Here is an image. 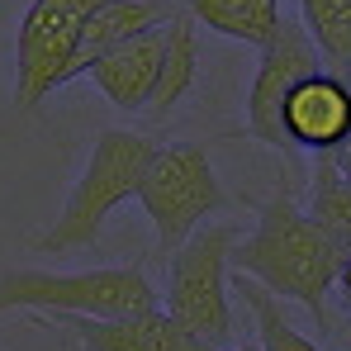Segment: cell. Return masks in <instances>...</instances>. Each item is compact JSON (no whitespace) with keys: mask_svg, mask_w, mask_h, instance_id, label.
Wrapping results in <instances>:
<instances>
[{"mask_svg":"<svg viewBox=\"0 0 351 351\" xmlns=\"http://www.w3.org/2000/svg\"><path fill=\"white\" fill-rule=\"evenodd\" d=\"M308 219L323 223L328 233L351 252V180L337 171L332 152L313 157V185H308Z\"/></svg>","mask_w":351,"mask_h":351,"instance_id":"5bb4252c","label":"cell"},{"mask_svg":"<svg viewBox=\"0 0 351 351\" xmlns=\"http://www.w3.org/2000/svg\"><path fill=\"white\" fill-rule=\"evenodd\" d=\"M167 58H162V76H157V90H152V105L147 114L162 119L180 105V95L195 86V71H199V38H195V14L190 10H176L171 24H167Z\"/></svg>","mask_w":351,"mask_h":351,"instance_id":"4fadbf2b","label":"cell"},{"mask_svg":"<svg viewBox=\"0 0 351 351\" xmlns=\"http://www.w3.org/2000/svg\"><path fill=\"white\" fill-rule=\"evenodd\" d=\"M157 147H162V143H152L147 133L105 128V133L95 138V147H90V162H86L81 180L71 185V195H66V204H62L58 223L43 228L29 247H34V252H48V256H53V252L90 247V242L100 237V228H105V219L114 214L119 204H123V199H138L143 176L152 167Z\"/></svg>","mask_w":351,"mask_h":351,"instance_id":"7a4b0ae2","label":"cell"},{"mask_svg":"<svg viewBox=\"0 0 351 351\" xmlns=\"http://www.w3.org/2000/svg\"><path fill=\"white\" fill-rule=\"evenodd\" d=\"M342 261H347L342 242L294 204L285 180H280L276 195L256 209L252 237L237 242V252H233L237 276H252L256 285H266L271 294L299 299L318 328L332 323V318H328V290L337 285Z\"/></svg>","mask_w":351,"mask_h":351,"instance_id":"6da1fadb","label":"cell"},{"mask_svg":"<svg viewBox=\"0 0 351 351\" xmlns=\"http://www.w3.org/2000/svg\"><path fill=\"white\" fill-rule=\"evenodd\" d=\"M228 351H261V347H228Z\"/></svg>","mask_w":351,"mask_h":351,"instance_id":"ffe728a7","label":"cell"},{"mask_svg":"<svg viewBox=\"0 0 351 351\" xmlns=\"http://www.w3.org/2000/svg\"><path fill=\"white\" fill-rule=\"evenodd\" d=\"M237 294L252 304V313H256V328H261V351H323L313 347L308 337H299L290 323H285V313H280V304H276V294L266 290V285H256L252 276H237Z\"/></svg>","mask_w":351,"mask_h":351,"instance_id":"2e32d148","label":"cell"},{"mask_svg":"<svg viewBox=\"0 0 351 351\" xmlns=\"http://www.w3.org/2000/svg\"><path fill=\"white\" fill-rule=\"evenodd\" d=\"M299 14L323 62H332V71L342 76L351 66V0H299Z\"/></svg>","mask_w":351,"mask_h":351,"instance_id":"9a60e30c","label":"cell"},{"mask_svg":"<svg viewBox=\"0 0 351 351\" xmlns=\"http://www.w3.org/2000/svg\"><path fill=\"white\" fill-rule=\"evenodd\" d=\"M171 14H176L171 0H110V5H100V10L90 14L86 34H81L76 76H86V66L95 58H105L110 48L138 38V34H147V29H157V24H167Z\"/></svg>","mask_w":351,"mask_h":351,"instance_id":"8fae6325","label":"cell"},{"mask_svg":"<svg viewBox=\"0 0 351 351\" xmlns=\"http://www.w3.org/2000/svg\"><path fill=\"white\" fill-rule=\"evenodd\" d=\"M332 162H337V171H342V176L351 180V138L342 143V147H337V152H332Z\"/></svg>","mask_w":351,"mask_h":351,"instance_id":"e0dca14e","label":"cell"},{"mask_svg":"<svg viewBox=\"0 0 351 351\" xmlns=\"http://www.w3.org/2000/svg\"><path fill=\"white\" fill-rule=\"evenodd\" d=\"M58 337H62V351H81V342H76L71 332H58Z\"/></svg>","mask_w":351,"mask_h":351,"instance_id":"d6986e66","label":"cell"},{"mask_svg":"<svg viewBox=\"0 0 351 351\" xmlns=\"http://www.w3.org/2000/svg\"><path fill=\"white\" fill-rule=\"evenodd\" d=\"M237 252L233 223H204L185 237V247L167 261V313L176 323L209 342L214 351L233 337V308H228V266Z\"/></svg>","mask_w":351,"mask_h":351,"instance_id":"277c9868","label":"cell"},{"mask_svg":"<svg viewBox=\"0 0 351 351\" xmlns=\"http://www.w3.org/2000/svg\"><path fill=\"white\" fill-rule=\"evenodd\" d=\"M147 219H152V233H157V252L176 256L185 247V237L195 228H204V219L214 209L228 204L214 162L199 143H162L152 167L143 176V190H138Z\"/></svg>","mask_w":351,"mask_h":351,"instance_id":"5b68a950","label":"cell"},{"mask_svg":"<svg viewBox=\"0 0 351 351\" xmlns=\"http://www.w3.org/2000/svg\"><path fill=\"white\" fill-rule=\"evenodd\" d=\"M34 323L53 328V332H71L81 342V351H214L209 342L190 337L167 308L133 313V318H48V313H34Z\"/></svg>","mask_w":351,"mask_h":351,"instance_id":"9c48e42d","label":"cell"},{"mask_svg":"<svg viewBox=\"0 0 351 351\" xmlns=\"http://www.w3.org/2000/svg\"><path fill=\"white\" fill-rule=\"evenodd\" d=\"M195 14V24H204L209 34H223L237 43L266 48L280 29V0H190L185 5Z\"/></svg>","mask_w":351,"mask_h":351,"instance_id":"7c38bea8","label":"cell"},{"mask_svg":"<svg viewBox=\"0 0 351 351\" xmlns=\"http://www.w3.org/2000/svg\"><path fill=\"white\" fill-rule=\"evenodd\" d=\"M280 128L290 147H308L313 157L337 152L351 138V86L337 71H318L299 81L280 110Z\"/></svg>","mask_w":351,"mask_h":351,"instance_id":"ba28073f","label":"cell"},{"mask_svg":"<svg viewBox=\"0 0 351 351\" xmlns=\"http://www.w3.org/2000/svg\"><path fill=\"white\" fill-rule=\"evenodd\" d=\"M110 0H34L14 48V110H38L76 76V53L90 14Z\"/></svg>","mask_w":351,"mask_h":351,"instance_id":"8992f818","label":"cell"},{"mask_svg":"<svg viewBox=\"0 0 351 351\" xmlns=\"http://www.w3.org/2000/svg\"><path fill=\"white\" fill-rule=\"evenodd\" d=\"M337 290H342V299L351 304V252H347V261H342V271H337Z\"/></svg>","mask_w":351,"mask_h":351,"instance_id":"ac0fdd59","label":"cell"},{"mask_svg":"<svg viewBox=\"0 0 351 351\" xmlns=\"http://www.w3.org/2000/svg\"><path fill=\"white\" fill-rule=\"evenodd\" d=\"M342 332H347V337H351V323H347V328H342Z\"/></svg>","mask_w":351,"mask_h":351,"instance_id":"44dd1931","label":"cell"},{"mask_svg":"<svg viewBox=\"0 0 351 351\" xmlns=\"http://www.w3.org/2000/svg\"><path fill=\"white\" fill-rule=\"evenodd\" d=\"M318 71H328V66H323L313 34L304 29V19L285 14L276 38L261 48V66L252 71V86H247V133L266 147H290L285 128H280V110H285L294 86L318 76Z\"/></svg>","mask_w":351,"mask_h":351,"instance_id":"52a82bcc","label":"cell"},{"mask_svg":"<svg viewBox=\"0 0 351 351\" xmlns=\"http://www.w3.org/2000/svg\"><path fill=\"white\" fill-rule=\"evenodd\" d=\"M162 299L143 266H90V271H5L0 313H48V318H133L152 313Z\"/></svg>","mask_w":351,"mask_h":351,"instance_id":"3957f363","label":"cell"},{"mask_svg":"<svg viewBox=\"0 0 351 351\" xmlns=\"http://www.w3.org/2000/svg\"><path fill=\"white\" fill-rule=\"evenodd\" d=\"M167 24L119 43V48H110L105 58H95L86 66V76L105 90V100L114 110H147L152 105V90H157V76H162V58H167V38H171Z\"/></svg>","mask_w":351,"mask_h":351,"instance_id":"30bf717a","label":"cell"}]
</instances>
